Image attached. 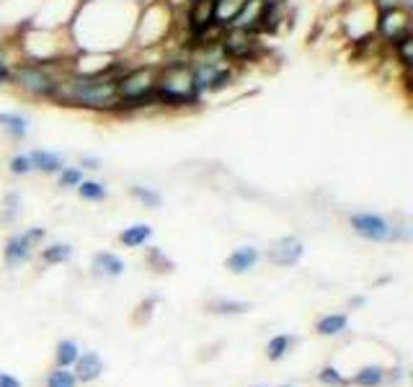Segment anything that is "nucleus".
Wrapping results in <instances>:
<instances>
[{
    "label": "nucleus",
    "instance_id": "f257e3e1",
    "mask_svg": "<svg viewBox=\"0 0 413 387\" xmlns=\"http://www.w3.org/2000/svg\"><path fill=\"white\" fill-rule=\"evenodd\" d=\"M119 75H70L57 80L52 99L67 106H83L91 111H114L119 106V91H116Z\"/></svg>",
    "mask_w": 413,
    "mask_h": 387
},
{
    "label": "nucleus",
    "instance_id": "f03ea898",
    "mask_svg": "<svg viewBox=\"0 0 413 387\" xmlns=\"http://www.w3.org/2000/svg\"><path fill=\"white\" fill-rule=\"evenodd\" d=\"M199 94L194 88L192 70L186 64H168L163 72H158L155 101L163 106H192Z\"/></svg>",
    "mask_w": 413,
    "mask_h": 387
},
{
    "label": "nucleus",
    "instance_id": "7ed1b4c3",
    "mask_svg": "<svg viewBox=\"0 0 413 387\" xmlns=\"http://www.w3.org/2000/svg\"><path fill=\"white\" fill-rule=\"evenodd\" d=\"M158 70L155 67H137V70L119 75V106L116 108H140L148 106L145 101H155Z\"/></svg>",
    "mask_w": 413,
    "mask_h": 387
},
{
    "label": "nucleus",
    "instance_id": "20e7f679",
    "mask_svg": "<svg viewBox=\"0 0 413 387\" xmlns=\"http://www.w3.org/2000/svg\"><path fill=\"white\" fill-rule=\"evenodd\" d=\"M13 80L36 99H52L55 88H57V78L50 75L42 64H18L13 70Z\"/></svg>",
    "mask_w": 413,
    "mask_h": 387
},
{
    "label": "nucleus",
    "instance_id": "39448f33",
    "mask_svg": "<svg viewBox=\"0 0 413 387\" xmlns=\"http://www.w3.org/2000/svg\"><path fill=\"white\" fill-rule=\"evenodd\" d=\"M220 47H222V55L230 60H253L258 52V39H256V31H248V29H238V26H225L220 36Z\"/></svg>",
    "mask_w": 413,
    "mask_h": 387
},
{
    "label": "nucleus",
    "instance_id": "423d86ee",
    "mask_svg": "<svg viewBox=\"0 0 413 387\" xmlns=\"http://www.w3.org/2000/svg\"><path fill=\"white\" fill-rule=\"evenodd\" d=\"M349 225L356 235L370 240V243H385V240L395 237V228L382 215H375V212H356L349 217Z\"/></svg>",
    "mask_w": 413,
    "mask_h": 387
},
{
    "label": "nucleus",
    "instance_id": "0eeeda50",
    "mask_svg": "<svg viewBox=\"0 0 413 387\" xmlns=\"http://www.w3.org/2000/svg\"><path fill=\"white\" fill-rule=\"evenodd\" d=\"M192 80L197 94H212V91H220L233 80V70L228 67H220L214 62H202L192 70Z\"/></svg>",
    "mask_w": 413,
    "mask_h": 387
},
{
    "label": "nucleus",
    "instance_id": "6e6552de",
    "mask_svg": "<svg viewBox=\"0 0 413 387\" xmlns=\"http://www.w3.org/2000/svg\"><path fill=\"white\" fill-rule=\"evenodd\" d=\"M411 11H403V8H390V11H380V21H378V29H380V36H382L385 42H400V39H406L411 36Z\"/></svg>",
    "mask_w": 413,
    "mask_h": 387
},
{
    "label": "nucleus",
    "instance_id": "1a4fd4ad",
    "mask_svg": "<svg viewBox=\"0 0 413 387\" xmlns=\"http://www.w3.org/2000/svg\"><path fill=\"white\" fill-rule=\"evenodd\" d=\"M302 253H305V245L299 243L297 237H282L279 243H274V248H271L269 253V261L274 266H294L299 264V258H302Z\"/></svg>",
    "mask_w": 413,
    "mask_h": 387
},
{
    "label": "nucleus",
    "instance_id": "9d476101",
    "mask_svg": "<svg viewBox=\"0 0 413 387\" xmlns=\"http://www.w3.org/2000/svg\"><path fill=\"white\" fill-rule=\"evenodd\" d=\"M31 253H34V245L26 240V235H11L8 237L6 248H3V261H6L8 269H18V266H23L26 261L31 258Z\"/></svg>",
    "mask_w": 413,
    "mask_h": 387
},
{
    "label": "nucleus",
    "instance_id": "9b49d317",
    "mask_svg": "<svg viewBox=\"0 0 413 387\" xmlns=\"http://www.w3.org/2000/svg\"><path fill=\"white\" fill-rule=\"evenodd\" d=\"M258 264V248L253 245H241L225 258V269L230 274H248L250 269H256Z\"/></svg>",
    "mask_w": 413,
    "mask_h": 387
},
{
    "label": "nucleus",
    "instance_id": "f8f14e48",
    "mask_svg": "<svg viewBox=\"0 0 413 387\" xmlns=\"http://www.w3.org/2000/svg\"><path fill=\"white\" fill-rule=\"evenodd\" d=\"M104 374V359L96 352H86L83 357L75 359V380L78 382H93Z\"/></svg>",
    "mask_w": 413,
    "mask_h": 387
},
{
    "label": "nucleus",
    "instance_id": "ddd939ff",
    "mask_svg": "<svg viewBox=\"0 0 413 387\" xmlns=\"http://www.w3.org/2000/svg\"><path fill=\"white\" fill-rule=\"evenodd\" d=\"M91 269L96 276H106V279H114V276H121L124 274V261H121L119 256H114V253H109V251H101L93 256L91 261Z\"/></svg>",
    "mask_w": 413,
    "mask_h": 387
},
{
    "label": "nucleus",
    "instance_id": "4468645a",
    "mask_svg": "<svg viewBox=\"0 0 413 387\" xmlns=\"http://www.w3.org/2000/svg\"><path fill=\"white\" fill-rule=\"evenodd\" d=\"M29 160H31V168L34 171H42V173H60L65 168L62 158H60L57 152H50V150H34L29 152Z\"/></svg>",
    "mask_w": 413,
    "mask_h": 387
},
{
    "label": "nucleus",
    "instance_id": "2eb2a0df",
    "mask_svg": "<svg viewBox=\"0 0 413 387\" xmlns=\"http://www.w3.org/2000/svg\"><path fill=\"white\" fill-rule=\"evenodd\" d=\"M189 21H192L194 31L214 23V0H194L192 11H189Z\"/></svg>",
    "mask_w": 413,
    "mask_h": 387
},
{
    "label": "nucleus",
    "instance_id": "dca6fc26",
    "mask_svg": "<svg viewBox=\"0 0 413 387\" xmlns=\"http://www.w3.org/2000/svg\"><path fill=\"white\" fill-rule=\"evenodd\" d=\"M346 325H349V318L343 313H334V315L318 318L315 330H318V336H338L341 330H346Z\"/></svg>",
    "mask_w": 413,
    "mask_h": 387
},
{
    "label": "nucleus",
    "instance_id": "f3484780",
    "mask_svg": "<svg viewBox=\"0 0 413 387\" xmlns=\"http://www.w3.org/2000/svg\"><path fill=\"white\" fill-rule=\"evenodd\" d=\"M150 237H153V228L150 225H132V228H127L119 235V243L124 248H140V245L148 243Z\"/></svg>",
    "mask_w": 413,
    "mask_h": 387
},
{
    "label": "nucleus",
    "instance_id": "a211bd4d",
    "mask_svg": "<svg viewBox=\"0 0 413 387\" xmlns=\"http://www.w3.org/2000/svg\"><path fill=\"white\" fill-rule=\"evenodd\" d=\"M248 310H250V302H238V300L206 302V313H212V315H243Z\"/></svg>",
    "mask_w": 413,
    "mask_h": 387
},
{
    "label": "nucleus",
    "instance_id": "6ab92c4d",
    "mask_svg": "<svg viewBox=\"0 0 413 387\" xmlns=\"http://www.w3.org/2000/svg\"><path fill=\"white\" fill-rule=\"evenodd\" d=\"M246 0H214V23H220L222 29L230 26V21L238 16Z\"/></svg>",
    "mask_w": 413,
    "mask_h": 387
},
{
    "label": "nucleus",
    "instance_id": "aec40b11",
    "mask_svg": "<svg viewBox=\"0 0 413 387\" xmlns=\"http://www.w3.org/2000/svg\"><path fill=\"white\" fill-rule=\"evenodd\" d=\"M385 380V369L378 364H372V366H362L359 372L354 374L349 380V385H356V387H378L382 385Z\"/></svg>",
    "mask_w": 413,
    "mask_h": 387
},
{
    "label": "nucleus",
    "instance_id": "412c9836",
    "mask_svg": "<svg viewBox=\"0 0 413 387\" xmlns=\"http://www.w3.org/2000/svg\"><path fill=\"white\" fill-rule=\"evenodd\" d=\"M0 127L6 129L13 140H23V137L29 135V122L21 114H0Z\"/></svg>",
    "mask_w": 413,
    "mask_h": 387
},
{
    "label": "nucleus",
    "instance_id": "4be33fe9",
    "mask_svg": "<svg viewBox=\"0 0 413 387\" xmlns=\"http://www.w3.org/2000/svg\"><path fill=\"white\" fill-rule=\"evenodd\" d=\"M78 357H80V349L75 341H70V338L60 341L57 349H55V364L57 366H72Z\"/></svg>",
    "mask_w": 413,
    "mask_h": 387
},
{
    "label": "nucleus",
    "instance_id": "5701e85b",
    "mask_svg": "<svg viewBox=\"0 0 413 387\" xmlns=\"http://www.w3.org/2000/svg\"><path fill=\"white\" fill-rule=\"evenodd\" d=\"M70 256H72V248L67 243H55V245L42 248V264H47V266L65 264V261H70Z\"/></svg>",
    "mask_w": 413,
    "mask_h": 387
},
{
    "label": "nucleus",
    "instance_id": "b1692460",
    "mask_svg": "<svg viewBox=\"0 0 413 387\" xmlns=\"http://www.w3.org/2000/svg\"><path fill=\"white\" fill-rule=\"evenodd\" d=\"M78 194H80V199H86V201H104L106 199V186L104 184H99V181H80L78 186Z\"/></svg>",
    "mask_w": 413,
    "mask_h": 387
},
{
    "label": "nucleus",
    "instance_id": "393cba45",
    "mask_svg": "<svg viewBox=\"0 0 413 387\" xmlns=\"http://www.w3.org/2000/svg\"><path fill=\"white\" fill-rule=\"evenodd\" d=\"M290 346H292V338L287 336V333L274 336L269 344H266V359H269V361H279V359L290 352Z\"/></svg>",
    "mask_w": 413,
    "mask_h": 387
},
{
    "label": "nucleus",
    "instance_id": "a878e982",
    "mask_svg": "<svg viewBox=\"0 0 413 387\" xmlns=\"http://www.w3.org/2000/svg\"><path fill=\"white\" fill-rule=\"evenodd\" d=\"M78 380H75V374L67 372V366H55L47 377V387H75Z\"/></svg>",
    "mask_w": 413,
    "mask_h": 387
},
{
    "label": "nucleus",
    "instance_id": "bb28decb",
    "mask_svg": "<svg viewBox=\"0 0 413 387\" xmlns=\"http://www.w3.org/2000/svg\"><path fill=\"white\" fill-rule=\"evenodd\" d=\"M132 196H135L140 204H145V207H150V209H158L160 204H163V196L158 191H153V189H148V186H132Z\"/></svg>",
    "mask_w": 413,
    "mask_h": 387
},
{
    "label": "nucleus",
    "instance_id": "cd10ccee",
    "mask_svg": "<svg viewBox=\"0 0 413 387\" xmlns=\"http://www.w3.org/2000/svg\"><path fill=\"white\" fill-rule=\"evenodd\" d=\"M318 380L328 387H349V380H346L336 366H323L321 372H318Z\"/></svg>",
    "mask_w": 413,
    "mask_h": 387
},
{
    "label": "nucleus",
    "instance_id": "c85d7f7f",
    "mask_svg": "<svg viewBox=\"0 0 413 387\" xmlns=\"http://www.w3.org/2000/svg\"><path fill=\"white\" fill-rule=\"evenodd\" d=\"M392 47H395V55H398L400 64H403L406 70H411V64H413V34L406 36V39H400V42H395Z\"/></svg>",
    "mask_w": 413,
    "mask_h": 387
},
{
    "label": "nucleus",
    "instance_id": "c756f323",
    "mask_svg": "<svg viewBox=\"0 0 413 387\" xmlns=\"http://www.w3.org/2000/svg\"><path fill=\"white\" fill-rule=\"evenodd\" d=\"M83 181V171L80 168H62L60 171V186L62 189H75Z\"/></svg>",
    "mask_w": 413,
    "mask_h": 387
},
{
    "label": "nucleus",
    "instance_id": "7c9ffc66",
    "mask_svg": "<svg viewBox=\"0 0 413 387\" xmlns=\"http://www.w3.org/2000/svg\"><path fill=\"white\" fill-rule=\"evenodd\" d=\"M8 171L13 173V176H26V173H31L34 168H31V160H29V155H13L11 158V163H8Z\"/></svg>",
    "mask_w": 413,
    "mask_h": 387
},
{
    "label": "nucleus",
    "instance_id": "2f4dec72",
    "mask_svg": "<svg viewBox=\"0 0 413 387\" xmlns=\"http://www.w3.org/2000/svg\"><path fill=\"white\" fill-rule=\"evenodd\" d=\"M380 11H390V8H403V11H411L413 0H375Z\"/></svg>",
    "mask_w": 413,
    "mask_h": 387
},
{
    "label": "nucleus",
    "instance_id": "473e14b6",
    "mask_svg": "<svg viewBox=\"0 0 413 387\" xmlns=\"http://www.w3.org/2000/svg\"><path fill=\"white\" fill-rule=\"evenodd\" d=\"M23 235H26V240H29V243L36 248V245H39L44 240V235H47V232H44V228H31V230H26Z\"/></svg>",
    "mask_w": 413,
    "mask_h": 387
},
{
    "label": "nucleus",
    "instance_id": "72a5a7b5",
    "mask_svg": "<svg viewBox=\"0 0 413 387\" xmlns=\"http://www.w3.org/2000/svg\"><path fill=\"white\" fill-rule=\"evenodd\" d=\"M13 80V70L8 67V62L3 57H0V86H8Z\"/></svg>",
    "mask_w": 413,
    "mask_h": 387
},
{
    "label": "nucleus",
    "instance_id": "f704fd0d",
    "mask_svg": "<svg viewBox=\"0 0 413 387\" xmlns=\"http://www.w3.org/2000/svg\"><path fill=\"white\" fill-rule=\"evenodd\" d=\"M158 300H148V302H143V305H140V313H137V318H135V325H140V318L145 315V322H148V318H150V310H153V305H155Z\"/></svg>",
    "mask_w": 413,
    "mask_h": 387
},
{
    "label": "nucleus",
    "instance_id": "c9c22d12",
    "mask_svg": "<svg viewBox=\"0 0 413 387\" xmlns=\"http://www.w3.org/2000/svg\"><path fill=\"white\" fill-rule=\"evenodd\" d=\"M0 387H23V385H21V380H18V377H13V374L0 372Z\"/></svg>",
    "mask_w": 413,
    "mask_h": 387
},
{
    "label": "nucleus",
    "instance_id": "e433bc0d",
    "mask_svg": "<svg viewBox=\"0 0 413 387\" xmlns=\"http://www.w3.org/2000/svg\"><path fill=\"white\" fill-rule=\"evenodd\" d=\"M83 165H86V168H99V163H96V160H91V158L83 160Z\"/></svg>",
    "mask_w": 413,
    "mask_h": 387
},
{
    "label": "nucleus",
    "instance_id": "4c0bfd02",
    "mask_svg": "<svg viewBox=\"0 0 413 387\" xmlns=\"http://www.w3.org/2000/svg\"><path fill=\"white\" fill-rule=\"evenodd\" d=\"M279 387H292V385H279Z\"/></svg>",
    "mask_w": 413,
    "mask_h": 387
},
{
    "label": "nucleus",
    "instance_id": "58836bf2",
    "mask_svg": "<svg viewBox=\"0 0 413 387\" xmlns=\"http://www.w3.org/2000/svg\"><path fill=\"white\" fill-rule=\"evenodd\" d=\"M256 387H261V385H256Z\"/></svg>",
    "mask_w": 413,
    "mask_h": 387
}]
</instances>
